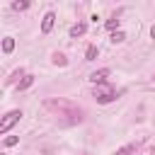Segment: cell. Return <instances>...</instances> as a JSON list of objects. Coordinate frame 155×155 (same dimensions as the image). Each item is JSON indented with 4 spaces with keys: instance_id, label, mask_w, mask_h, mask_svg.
Segmentation results:
<instances>
[{
    "instance_id": "6da1fadb",
    "label": "cell",
    "mask_w": 155,
    "mask_h": 155,
    "mask_svg": "<svg viewBox=\"0 0 155 155\" xmlns=\"http://www.w3.org/2000/svg\"><path fill=\"white\" fill-rule=\"evenodd\" d=\"M92 97H94L99 104H109V102H114V99H116V90H114L109 82H102V85H94Z\"/></svg>"
},
{
    "instance_id": "7a4b0ae2",
    "label": "cell",
    "mask_w": 155,
    "mask_h": 155,
    "mask_svg": "<svg viewBox=\"0 0 155 155\" xmlns=\"http://www.w3.org/2000/svg\"><path fill=\"white\" fill-rule=\"evenodd\" d=\"M19 119H22V111H19V109H12V111H7V114L2 116V121H0V133L5 136V133H7V131H10V128H12V126H15Z\"/></svg>"
},
{
    "instance_id": "3957f363",
    "label": "cell",
    "mask_w": 155,
    "mask_h": 155,
    "mask_svg": "<svg viewBox=\"0 0 155 155\" xmlns=\"http://www.w3.org/2000/svg\"><path fill=\"white\" fill-rule=\"evenodd\" d=\"M53 22H56V15L53 12H46L44 19H41V34H48L53 29Z\"/></svg>"
},
{
    "instance_id": "277c9868",
    "label": "cell",
    "mask_w": 155,
    "mask_h": 155,
    "mask_svg": "<svg viewBox=\"0 0 155 155\" xmlns=\"http://www.w3.org/2000/svg\"><path fill=\"white\" fill-rule=\"evenodd\" d=\"M107 78H109V70H107V68H102V70H94V73L90 75V82L102 85V82H107Z\"/></svg>"
},
{
    "instance_id": "5b68a950",
    "label": "cell",
    "mask_w": 155,
    "mask_h": 155,
    "mask_svg": "<svg viewBox=\"0 0 155 155\" xmlns=\"http://www.w3.org/2000/svg\"><path fill=\"white\" fill-rule=\"evenodd\" d=\"M85 31H87V24H85V22H78V24H73V27H70L68 36H70V39H78V36H82Z\"/></svg>"
},
{
    "instance_id": "8992f818",
    "label": "cell",
    "mask_w": 155,
    "mask_h": 155,
    "mask_svg": "<svg viewBox=\"0 0 155 155\" xmlns=\"http://www.w3.org/2000/svg\"><path fill=\"white\" fill-rule=\"evenodd\" d=\"M34 85V75H24L19 82H17V92H24V90H29Z\"/></svg>"
},
{
    "instance_id": "52a82bcc",
    "label": "cell",
    "mask_w": 155,
    "mask_h": 155,
    "mask_svg": "<svg viewBox=\"0 0 155 155\" xmlns=\"http://www.w3.org/2000/svg\"><path fill=\"white\" fill-rule=\"evenodd\" d=\"M138 150V143H128V145H124V148H119L114 155H133Z\"/></svg>"
},
{
    "instance_id": "ba28073f",
    "label": "cell",
    "mask_w": 155,
    "mask_h": 155,
    "mask_svg": "<svg viewBox=\"0 0 155 155\" xmlns=\"http://www.w3.org/2000/svg\"><path fill=\"white\" fill-rule=\"evenodd\" d=\"M2 51H5V53H12V51H15V39H12V36H5V39H2Z\"/></svg>"
},
{
    "instance_id": "9c48e42d",
    "label": "cell",
    "mask_w": 155,
    "mask_h": 155,
    "mask_svg": "<svg viewBox=\"0 0 155 155\" xmlns=\"http://www.w3.org/2000/svg\"><path fill=\"white\" fill-rule=\"evenodd\" d=\"M51 61H53V65H61V68H63V65H68V58H65L63 53H58V51L51 56Z\"/></svg>"
},
{
    "instance_id": "30bf717a",
    "label": "cell",
    "mask_w": 155,
    "mask_h": 155,
    "mask_svg": "<svg viewBox=\"0 0 155 155\" xmlns=\"http://www.w3.org/2000/svg\"><path fill=\"white\" fill-rule=\"evenodd\" d=\"M97 53H99V48H97V46H87V51H85V61H94V58H97Z\"/></svg>"
},
{
    "instance_id": "8fae6325",
    "label": "cell",
    "mask_w": 155,
    "mask_h": 155,
    "mask_svg": "<svg viewBox=\"0 0 155 155\" xmlns=\"http://www.w3.org/2000/svg\"><path fill=\"white\" fill-rule=\"evenodd\" d=\"M27 7H29V2H27V0H22V2H19V0H15V2H12V10H15V12H24Z\"/></svg>"
},
{
    "instance_id": "7c38bea8",
    "label": "cell",
    "mask_w": 155,
    "mask_h": 155,
    "mask_svg": "<svg viewBox=\"0 0 155 155\" xmlns=\"http://www.w3.org/2000/svg\"><path fill=\"white\" fill-rule=\"evenodd\" d=\"M109 31H119V19L116 17H111V19H107V24H104Z\"/></svg>"
},
{
    "instance_id": "4fadbf2b",
    "label": "cell",
    "mask_w": 155,
    "mask_h": 155,
    "mask_svg": "<svg viewBox=\"0 0 155 155\" xmlns=\"http://www.w3.org/2000/svg\"><path fill=\"white\" fill-rule=\"evenodd\" d=\"M126 39V34L124 31H111V44H121Z\"/></svg>"
},
{
    "instance_id": "5bb4252c",
    "label": "cell",
    "mask_w": 155,
    "mask_h": 155,
    "mask_svg": "<svg viewBox=\"0 0 155 155\" xmlns=\"http://www.w3.org/2000/svg\"><path fill=\"white\" fill-rule=\"evenodd\" d=\"M2 143H5V148H12V145H17V143H19V138H17V136H7Z\"/></svg>"
},
{
    "instance_id": "9a60e30c",
    "label": "cell",
    "mask_w": 155,
    "mask_h": 155,
    "mask_svg": "<svg viewBox=\"0 0 155 155\" xmlns=\"http://www.w3.org/2000/svg\"><path fill=\"white\" fill-rule=\"evenodd\" d=\"M150 36H153V39H155V24H153V27H150Z\"/></svg>"
},
{
    "instance_id": "2e32d148",
    "label": "cell",
    "mask_w": 155,
    "mask_h": 155,
    "mask_svg": "<svg viewBox=\"0 0 155 155\" xmlns=\"http://www.w3.org/2000/svg\"><path fill=\"white\" fill-rule=\"evenodd\" d=\"M153 80H155V73H153Z\"/></svg>"
}]
</instances>
